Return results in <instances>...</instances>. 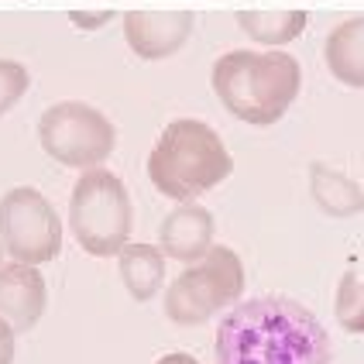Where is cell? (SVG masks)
<instances>
[{
  "label": "cell",
  "instance_id": "cell-1",
  "mask_svg": "<svg viewBox=\"0 0 364 364\" xmlns=\"http://www.w3.org/2000/svg\"><path fill=\"white\" fill-rule=\"evenodd\" d=\"M213 358L217 364H333V347L303 303L258 296L220 320Z\"/></svg>",
  "mask_w": 364,
  "mask_h": 364
},
{
  "label": "cell",
  "instance_id": "cell-2",
  "mask_svg": "<svg viewBox=\"0 0 364 364\" xmlns=\"http://www.w3.org/2000/svg\"><path fill=\"white\" fill-rule=\"evenodd\" d=\"M213 93L237 121L268 127L282 121L303 90V69L296 55L285 52H251L234 48L213 65Z\"/></svg>",
  "mask_w": 364,
  "mask_h": 364
},
{
  "label": "cell",
  "instance_id": "cell-3",
  "mask_svg": "<svg viewBox=\"0 0 364 364\" xmlns=\"http://www.w3.org/2000/svg\"><path fill=\"white\" fill-rule=\"evenodd\" d=\"M234 172V159L210 124L196 117H179L162 131L148 155V179L151 186L179 203H193L210 193Z\"/></svg>",
  "mask_w": 364,
  "mask_h": 364
},
{
  "label": "cell",
  "instance_id": "cell-4",
  "mask_svg": "<svg viewBox=\"0 0 364 364\" xmlns=\"http://www.w3.org/2000/svg\"><path fill=\"white\" fill-rule=\"evenodd\" d=\"M69 227L80 247L93 258L117 255L134 227V206L124 186L107 168H82L69 200Z\"/></svg>",
  "mask_w": 364,
  "mask_h": 364
},
{
  "label": "cell",
  "instance_id": "cell-5",
  "mask_svg": "<svg viewBox=\"0 0 364 364\" xmlns=\"http://www.w3.org/2000/svg\"><path fill=\"white\" fill-rule=\"evenodd\" d=\"M244 296V264L234 247H210L165 289V316L176 326H200Z\"/></svg>",
  "mask_w": 364,
  "mask_h": 364
},
{
  "label": "cell",
  "instance_id": "cell-6",
  "mask_svg": "<svg viewBox=\"0 0 364 364\" xmlns=\"http://www.w3.org/2000/svg\"><path fill=\"white\" fill-rule=\"evenodd\" d=\"M38 141L48 159L65 168H97L117 148V127L110 117L82 100L52 103L38 121Z\"/></svg>",
  "mask_w": 364,
  "mask_h": 364
},
{
  "label": "cell",
  "instance_id": "cell-7",
  "mask_svg": "<svg viewBox=\"0 0 364 364\" xmlns=\"http://www.w3.org/2000/svg\"><path fill=\"white\" fill-rule=\"evenodd\" d=\"M0 244L24 264H48L62 251V220L35 186H14L0 196Z\"/></svg>",
  "mask_w": 364,
  "mask_h": 364
},
{
  "label": "cell",
  "instance_id": "cell-8",
  "mask_svg": "<svg viewBox=\"0 0 364 364\" xmlns=\"http://www.w3.org/2000/svg\"><path fill=\"white\" fill-rule=\"evenodd\" d=\"M189 35H193L189 11H127L124 14V38L138 59H168L189 41Z\"/></svg>",
  "mask_w": 364,
  "mask_h": 364
},
{
  "label": "cell",
  "instance_id": "cell-9",
  "mask_svg": "<svg viewBox=\"0 0 364 364\" xmlns=\"http://www.w3.org/2000/svg\"><path fill=\"white\" fill-rule=\"evenodd\" d=\"M45 303H48V289L38 275V264H0V320L14 326V333L35 330L45 313Z\"/></svg>",
  "mask_w": 364,
  "mask_h": 364
},
{
  "label": "cell",
  "instance_id": "cell-10",
  "mask_svg": "<svg viewBox=\"0 0 364 364\" xmlns=\"http://www.w3.org/2000/svg\"><path fill=\"white\" fill-rule=\"evenodd\" d=\"M213 230H217V223H213V213L206 206L182 203L159 227V247H162L165 258L193 264L213 247Z\"/></svg>",
  "mask_w": 364,
  "mask_h": 364
},
{
  "label": "cell",
  "instance_id": "cell-11",
  "mask_svg": "<svg viewBox=\"0 0 364 364\" xmlns=\"http://www.w3.org/2000/svg\"><path fill=\"white\" fill-rule=\"evenodd\" d=\"M323 55L333 80L350 90H364V14L347 18L326 35Z\"/></svg>",
  "mask_w": 364,
  "mask_h": 364
},
{
  "label": "cell",
  "instance_id": "cell-12",
  "mask_svg": "<svg viewBox=\"0 0 364 364\" xmlns=\"http://www.w3.org/2000/svg\"><path fill=\"white\" fill-rule=\"evenodd\" d=\"M117 272L131 292V299L148 303L159 296L165 282V255L155 244H124L117 251Z\"/></svg>",
  "mask_w": 364,
  "mask_h": 364
},
{
  "label": "cell",
  "instance_id": "cell-13",
  "mask_svg": "<svg viewBox=\"0 0 364 364\" xmlns=\"http://www.w3.org/2000/svg\"><path fill=\"white\" fill-rule=\"evenodd\" d=\"M309 189H313L316 206H320L323 213H330V217H337V220L354 217V213L364 210V189L354 179H347L344 172H337V168H330V165H323V162L309 165Z\"/></svg>",
  "mask_w": 364,
  "mask_h": 364
},
{
  "label": "cell",
  "instance_id": "cell-14",
  "mask_svg": "<svg viewBox=\"0 0 364 364\" xmlns=\"http://www.w3.org/2000/svg\"><path fill=\"white\" fill-rule=\"evenodd\" d=\"M237 24L247 31V38H255L258 45L279 48V45H289L303 35L306 14L303 11H241Z\"/></svg>",
  "mask_w": 364,
  "mask_h": 364
},
{
  "label": "cell",
  "instance_id": "cell-15",
  "mask_svg": "<svg viewBox=\"0 0 364 364\" xmlns=\"http://www.w3.org/2000/svg\"><path fill=\"white\" fill-rule=\"evenodd\" d=\"M333 313H337V323L344 326L347 333H364V279H358L354 272L341 275Z\"/></svg>",
  "mask_w": 364,
  "mask_h": 364
},
{
  "label": "cell",
  "instance_id": "cell-16",
  "mask_svg": "<svg viewBox=\"0 0 364 364\" xmlns=\"http://www.w3.org/2000/svg\"><path fill=\"white\" fill-rule=\"evenodd\" d=\"M28 86H31V76L21 62L0 59V117L7 110H14V103L28 93Z\"/></svg>",
  "mask_w": 364,
  "mask_h": 364
},
{
  "label": "cell",
  "instance_id": "cell-17",
  "mask_svg": "<svg viewBox=\"0 0 364 364\" xmlns=\"http://www.w3.org/2000/svg\"><path fill=\"white\" fill-rule=\"evenodd\" d=\"M110 18H114L110 11H69V21L80 24L82 31H97V28H103Z\"/></svg>",
  "mask_w": 364,
  "mask_h": 364
},
{
  "label": "cell",
  "instance_id": "cell-18",
  "mask_svg": "<svg viewBox=\"0 0 364 364\" xmlns=\"http://www.w3.org/2000/svg\"><path fill=\"white\" fill-rule=\"evenodd\" d=\"M0 364H14V326L0 320Z\"/></svg>",
  "mask_w": 364,
  "mask_h": 364
},
{
  "label": "cell",
  "instance_id": "cell-19",
  "mask_svg": "<svg viewBox=\"0 0 364 364\" xmlns=\"http://www.w3.org/2000/svg\"><path fill=\"white\" fill-rule=\"evenodd\" d=\"M159 364H200L196 358H189V354H182V350H176V354H165Z\"/></svg>",
  "mask_w": 364,
  "mask_h": 364
},
{
  "label": "cell",
  "instance_id": "cell-20",
  "mask_svg": "<svg viewBox=\"0 0 364 364\" xmlns=\"http://www.w3.org/2000/svg\"><path fill=\"white\" fill-rule=\"evenodd\" d=\"M0 264H4V244H0Z\"/></svg>",
  "mask_w": 364,
  "mask_h": 364
}]
</instances>
